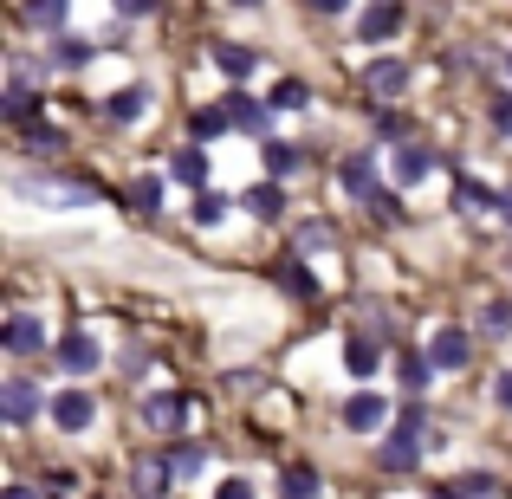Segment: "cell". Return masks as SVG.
Segmentation results:
<instances>
[{"label": "cell", "instance_id": "obj_25", "mask_svg": "<svg viewBox=\"0 0 512 499\" xmlns=\"http://www.w3.org/2000/svg\"><path fill=\"white\" fill-rule=\"evenodd\" d=\"M428 370H435V357H422V350H402V357H396V376H402V389H415V396H422Z\"/></svg>", "mask_w": 512, "mask_h": 499}, {"label": "cell", "instance_id": "obj_8", "mask_svg": "<svg viewBox=\"0 0 512 499\" xmlns=\"http://www.w3.org/2000/svg\"><path fill=\"white\" fill-rule=\"evenodd\" d=\"M227 117H234L240 130H253V137H273V111H266L253 91H227Z\"/></svg>", "mask_w": 512, "mask_h": 499}, {"label": "cell", "instance_id": "obj_13", "mask_svg": "<svg viewBox=\"0 0 512 499\" xmlns=\"http://www.w3.org/2000/svg\"><path fill=\"white\" fill-rule=\"evenodd\" d=\"M396 26H402V7H396V0H370V7H363V20H357V33L363 39H396Z\"/></svg>", "mask_w": 512, "mask_h": 499}, {"label": "cell", "instance_id": "obj_11", "mask_svg": "<svg viewBox=\"0 0 512 499\" xmlns=\"http://www.w3.org/2000/svg\"><path fill=\"white\" fill-rule=\"evenodd\" d=\"M169 480H175V461H163V454H143L137 474H130V487H137V499H156V493H169Z\"/></svg>", "mask_w": 512, "mask_h": 499}, {"label": "cell", "instance_id": "obj_28", "mask_svg": "<svg viewBox=\"0 0 512 499\" xmlns=\"http://www.w3.org/2000/svg\"><path fill=\"white\" fill-rule=\"evenodd\" d=\"M130 208L156 214V208H163V182H156V175H137V182H130Z\"/></svg>", "mask_w": 512, "mask_h": 499}, {"label": "cell", "instance_id": "obj_45", "mask_svg": "<svg viewBox=\"0 0 512 499\" xmlns=\"http://www.w3.org/2000/svg\"><path fill=\"white\" fill-rule=\"evenodd\" d=\"M234 7H260V0H234Z\"/></svg>", "mask_w": 512, "mask_h": 499}, {"label": "cell", "instance_id": "obj_14", "mask_svg": "<svg viewBox=\"0 0 512 499\" xmlns=\"http://www.w3.org/2000/svg\"><path fill=\"white\" fill-rule=\"evenodd\" d=\"M240 208H247L253 221H279V214H286V188H279V182H260V188H247V195H240Z\"/></svg>", "mask_w": 512, "mask_h": 499}, {"label": "cell", "instance_id": "obj_12", "mask_svg": "<svg viewBox=\"0 0 512 499\" xmlns=\"http://www.w3.org/2000/svg\"><path fill=\"white\" fill-rule=\"evenodd\" d=\"M383 422H389V402L370 396V389L344 402V428H357V435H370V428H383Z\"/></svg>", "mask_w": 512, "mask_h": 499}, {"label": "cell", "instance_id": "obj_34", "mask_svg": "<svg viewBox=\"0 0 512 499\" xmlns=\"http://www.w3.org/2000/svg\"><path fill=\"white\" fill-rule=\"evenodd\" d=\"M169 461H175V480H195L201 474V448H169Z\"/></svg>", "mask_w": 512, "mask_h": 499}, {"label": "cell", "instance_id": "obj_40", "mask_svg": "<svg viewBox=\"0 0 512 499\" xmlns=\"http://www.w3.org/2000/svg\"><path fill=\"white\" fill-rule=\"evenodd\" d=\"M493 396H500V409H512V370H500V383H493Z\"/></svg>", "mask_w": 512, "mask_h": 499}, {"label": "cell", "instance_id": "obj_37", "mask_svg": "<svg viewBox=\"0 0 512 499\" xmlns=\"http://www.w3.org/2000/svg\"><path fill=\"white\" fill-rule=\"evenodd\" d=\"M117 13H124V20H143V13H156V0H117Z\"/></svg>", "mask_w": 512, "mask_h": 499}, {"label": "cell", "instance_id": "obj_20", "mask_svg": "<svg viewBox=\"0 0 512 499\" xmlns=\"http://www.w3.org/2000/svg\"><path fill=\"white\" fill-rule=\"evenodd\" d=\"M227 124H234V117H227V104H208V111H195V117H188V137H195V143H214Z\"/></svg>", "mask_w": 512, "mask_h": 499}, {"label": "cell", "instance_id": "obj_31", "mask_svg": "<svg viewBox=\"0 0 512 499\" xmlns=\"http://www.w3.org/2000/svg\"><path fill=\"white\" fill-rule=\"evenodd\" d=\"M454 487H461V499H493V493H500V480H493V474H480V467H474V474H461Z\"/></svg>", "mask_w": 512, "mask_h": 499}, {"label": "cell", "instance_id": "obj_44", "mask_svg": "<svg viewBox=\"0 0 512 499\" xmlns=\"http://www.w3.org/2000/svg\"><path fill=\"white\" fill-rule=\"evenodd\" d=\"M500 214H506V221H512V195H500Z\"/></svg>", "mask_w": 512, "mask_h": 499}, {"label": "cell", "instance_id": "obj_19", "mask_svg": "<svg viewBox=\"0 0 512 499\" xmlns=\"http://www.w3.org/2000/svg\"><path fill=\"white\" fill-rule=\"evenodd\" d=\"M435 169V150L428 143H396V182H422Z\"/></svg>", "mask_w": 512, "mask_h": 499}, {"label": "cell", "instance_id": "obj_32", "mask_svg": "<svg viewBox=\"0 0 512 499\" xmlns=\"http://www.w3.org/2000/svg\"><path fill=\"white\" fill-rule=\"evenodd\" d=\"M279 279H286V286H292V292H299V299H312V292H318V279H312V273H305V266H299V260H286V266H279Z\"/></svg>", "mask_w": 512, "mask_h": 499}, {"label": "cell", "instance_id": "obj_18", "mask_svg": "<svg viewBox=\"0 0 512 499\" xmlns=\"http://www.w3.org/2000/svg\"><path fill=\"white\" fill-rule=\"evenodd\" d=\"M344 370L350 376H376L383 370V344H376V337H350L344 344Z\"/></svg>", "mask_w": 512, "mask_h": 499}, {"label": "cell", "instance_id": "obj_22", "mask_svg": "<svg viewBox=\"0 0 512 499\" xmlns=\"http://www.w3.org/2000/svg\"><path fill=\"white\" fill-rule=\"evenodd\" d=\"M292 247H299V253H331V247H338V227H331V221H305L299 234H292Z\"/></svg>", "mask_w": 512, "mask_h": 499}, {"label": "cell", "instance_id": "obj_42", "mask_svg": "<svg viewBox=\"0 0 512 499\" xmlns=\"http://www.w3.org/2000/svg\"><path fill=\"white\" fill-rule=\"evenodd\" d=\"M0 499H39V493H33V487H7Z\"/></svg>", "mask_w": 512, "mask_h": 499}, {"label": "cell", "instance_id": "obj_5", "mask_svg": "<svg viewBox=\"0 0 512 499\" xmlns=\"http://www.w3.org/2000/svg\"><path fill=\"white\" fill-rule=\"evenodd\" d=\"M363 91H370L376 104L402 98V91H409V65H402V59H376V65H363Z\"/></svg>", "mask_w": 512, "mask_h": 499}, {"label": "cell", "instance_id": "obj_1", "mask_svg": "<svg viewBox=\"0 0 512 499\" xmlns=\"http://www.w3.org/2000/svg\"><path fill=\"white\" fill-rule=\"evenodd\" d=\"M422 402H402V415H396V428H389V441H383V454L376 461L389 467V474H409L415 461H422Z\"/></svg>", "mask_w": 512, "mask_h": 499}, {"label": "cell", "instance_id": "obj_9", "mask_svg": "<svg viewBox=\"0 0 512 499\" xmlns=\"http://www.w3.org/2000/svg\"><path fill=\"white\" fill-rule=\"evenodd\" d=\"M0 415H7V422H33L39 415V389L26 383V376H7V383H0Z\"/></svg>", "mask_w": 512, "mask_h": 499}, {"label": "cell", "instance_id": "obj_4", "mask_svg": "<svg viewBox=\"0 0 512 499\" xmlns=\"http://www.w3.org/2000/svg\"><path fill=\"white\" fill-rule=\"evenodd\" d=\"M188 409H195V396H182V389H163V396H143V422H150L156 435L182 428V422H188Z\"/></svg>", "mask_w": 512, "mask_h": 499}, {"label": "cell", "instance_id": "obj_21", "mask_svg": "<svg viewBox=\"0 0 512 499\" xmlns=\"http://www.w3.org/2000/svg\"><path fill=\"white\" fill-rule=\"evenodd\" d=\"M175 182H188V188H208V150H201V143H188V150L175 156Z\"/></svg>", "mask_w": 512, "mask_h": 499}, {"label": "cell", "instance_id": "obj_36", "mask_svg": "<svg viewBox=\"0 0 512 499\" xmlns=\"http://www.w3.org/2000/svg\"><path fill=\"white\" fill-rule=\"evenodd\" d=\"M493 124H500L506 137H512V91H500V98H493Z\"/></svg>", "mask_w": 512, "mask_h": 499}, {"label": "cell", "instance_id": "obj_6", "mask_svg": "<svg viewBox=\"0 0 512 499\" xmlns=\"http://www.w3.org/2000/svg\"><path fill=\"white\" fill-rule=\"evenodd\" d=\"M0 344H7L13 357H33V350H46V325H39L33 312H13L7 325H0Z\"/></svg>", "mask_w": 512, "mask_h": 499}, {"label": "cell", "instance_id": "obj_30", "mask_svg": "<svg viewBox=\"0 0 512 499\" xmlns=\"http://www.w3.org/2000/svg\"><path fill=\"white\" fill-rule=\"evenodd\" d=\"M260 156H266V169H273V175H286L292 163H299V150H292V143H279V137H260Z\"/></svg>", "mask_w": 512, "mask_h": 499}, {"label": "cell", "instance_id": "obj_2", "mask_svg": "<svg viewBox=\"0 0 512 499\" xmlns=\"http://www.w3.org/2000/svg\"><path fill=\"white\" fill-rule=\"evenodd\" d=\"M338 182H344V195H350V201H363V208H376V214H396V201H389L383 175L370 169V156H350V163L338 169Z\"/></svg>", "mask_w": 512, "mask_h": 499}, {"label": "cell", "instance_id": "obj_16", "mask_svg": "<svg viewBox=\"0 0 512 499\" xmlns=\"http://www.w3.org/2000/svg\"><path fill=\"white\" fill-rule=\"evenodd\" d=\"M143 111H150V85H124L111 104H104V117H111V124H137Z\"/></svg>", "mask_w": 512, "mask_h": 499}, {"label": "cell", "instance_id": "obj_7", "mask_svg": "<svg viewBox=\"0 0 512 499\" xmlns=\"http://www.w3.org/2000/svg\"><path fill=\"white\" fill-rule=\"evenodd\" d=\"M91 415H98V402H91L85 389H65V396H52V422H59L65 435H85Z\"/></svg>", "mask_w": 512, "mask_h": 499}, {"label": "cell", "instance_id": "obj_24", "mask_svg": "<svg viewBox=\"0 0 512 499\" xmlns=\"http://www.w3.org/2000/svg\"><path fill=\"white\" fill-rule=\"evenodd\" d=\"M65 13H72V0H26V20H33L39 33H59Z\"/></svg>", "mask_w": 512, "mask_h": 499}, {"label": "cell", "instance_id": "obj_10", "mask_svg": "<svg viewBox=\"0 0 512 499\" xmlns=\"http://www.w3.org/2000/svg\"><path fill=\"white\" fill-rule=\"evenodd\" d=\"M428 357H435V370H467V357H474V337H467L461 325H448L428 344Z\"/></svg>", "mask_w": 512, "mask_h": 499}, {"label": "cell", "instance_id": "obj_35", "mask_svg": "<svg viewBox=\"0 0 512 499\" xmlns=\"http://www.w3.org/2000/svg\"><path fill=\"white\" fill-rule=\"evenodd\" d=\"M52 59L59 65H85V46H78V39H52Z\"/></svg>", "mask_w": 512, "mask_h": 499}, {"label": "cell", "instance_id": "obj_29", "mask_svg": "<svg viewBox=\"0 0 512 499\" xmlns=\"http://www.w3.org/2000/svg\"><path fill=\"white\" fill-rule=\"evenodd\" d=\"M305 104H312V91H305L299 78H279L273 85V111H305Z\"/></svg>", "mask_w": 512, "mask_h": 499}, {"label": "cell", "instance_id": "obj_17", "mask_svg": "<svg viewBox=\"0 0 512 499\" xmlns=\"http://www.w3.org/2000/svg\"><path fill=\"white\" fill-rule=\"evenodd\" d=\"M454 208L461 214H487V208H500V195H493L480 175H461V182H454Z\"/></svg>", "mask_w": 512, "mask_h": 499}, {"label": "cell", "instance_id": "obj_23", "mask_svg": "<svg viewBox=\"0 0 512 499\" xmlns=\"http://www.w3.org/2000/svg\"><path fill=\"white\" fill-rule=\"evenodd\" d=\"M20 137H26V150H33V156H59L65 150V130L39 124V117H33V124H20Z\"/></svg>", "mask_w": 512, "mask_h": 499}, {"label": "cell", "instance_id": "obj_26", "mask_svg": "<svg viewBox=\"0 0 512 499\" xmlns=\"http://www.w3.org/2000/svg\"><path fill=\"white\" fill-rule=\"evenodd\" d=\"M214 65H221L234 85H240V78H253V52H247V46H227V39L214 46Z\"/></svg>", "mask_w": 512, "mask_h": 499}, {"label": "cell", "instance_id": "obj_43", "mask_svg": "<svg viewBox=\"0 0 512 499\" xmlns=\"http://www.w3.org/2000/svg\"><path fill=\"white\" fill-rule=\"evenodd\" d=\"M428 499H461V487H435V493H428Z\"/></svg>", "mask_w": 512, "mask_h": 499}, {"label": "cell", "instance_id": "obj_39", "mask_svg": "<svg viewBox=\"0 0 512 499\" xmlns=\"http://www.w3.org/2000/svg\"><path fill=\"white\" fill-rule=\"evenodd\" d=\"M214 499H253V487H247V480H221V493H214Z\"/></svg>", "mask_w": 512, "mask_h": 499}, {"label": "cell", "instance_id": "obj_3", "mask_svg": "<svg viewBox=\"0 0 512 499\" xmlns=\"http://www.w3.org/2000/svg\"><path fill=\"white\" fill-rule=\"evenodd\" d=\"M52 357H59V370H72V376H91L104 363V350H98V337H85V331H65L59 344H52Z\"/></svg>", "mask_w": 512, "mask_h": 499}, {"label": "cell", "instance_id": "obj_27", "mask_svg": "<svg viewBox=\"0 0 512 499\" xmlns=\"http://www.w3.org/2000/svg\"><path fill=\"white\" fill-rule=\"evenodd\" d=\"M0 111H7V124H33V117H39V98H33V85H13Z\"/></svg>", "mask_w": 512, "mask_h": 499}, {"label": "cell", "instance_id": "obj_38", "mask_svg": "<svg viewBox=\"0 0 512 499\" xmlns=\"http://www.w3.org/2000/svg\"><path fill=\"white\" fill-rule=\"evenodd\" d=\"M487 325L493 331H512V305H487Z\"/></svg>", "mask_w": 512, "mask_h": 499}, {"label": "cell", "instance_id": "obj_41", "mask_svg": "<svg viewBox=\"0 0 512 499\" xmlns=\"http://www.w3.org/2000/svg\"><path fill=\"white\" fill-rule=\"evenodd\" d=\"M305 7H312V13H344L350 0H305Z\"/></svg>", "mask_w": 512, "mask_h": 499}, {"label": "cell", "instance_id": "obj_15", "mask_svg": "<svg viewBox=\"0 0 512 499\" xmlns=\"http://www.w3.org/2000/svg\"><path fill=\"white\" fill-rule=\"evenodd\" d=\"M318 493H325V480H318V467L292 461L286 474H279V499H318Z\"/></svg>", "mask_w": 512, "mask_h": 499}, {"label": "cell", "instance_id": "obj_33", "mask_svg": "<svg viewBox=\"0 0 512 499\" xmlns=\"http://www.w3.org/2000/svg\"><path fill=\"white\" fill-rule=\"evenodd\" d=\"M221 214H227V201L214 195V188H201V195H195V221H201V227H214Z\"/></svg>", "mask_w": 512, "mask_h": 499}]
</instances>
